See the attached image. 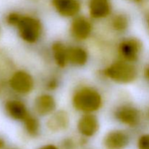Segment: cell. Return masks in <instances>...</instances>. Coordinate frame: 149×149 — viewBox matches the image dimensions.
<instances>
[{
	"instance_id": "14",
	"label": "cell",
	"mask_w": 149,
	"mask_h": 149,
	"mask_svg": "<svg viewBox=\"0 0 149 149\" xmlns=\"http://www.w3.org/2000/svg\"><path fill=\"white\" fill-rule=\"evenodd\" d=\"M6 109L9 115L16 120L24 121L29 115L25 105L19 100H10L7 102Z\"/></svg>"
},
{
	"instance_id": "3",
	"label": "cell",
	"mask_w": 149,
	"mask_h": 149,
	"mask_svg": "<svg viewBox=\"0 0 149 149\" xmlns=\"http://www.w3.org/2000/svg\"><path fill=\"white\" fill-rule=\"evenodd\" d=\"M22 39L29 43H34L39 39L42 26L40 20L31 16L20 15L16 26Z\"/></svg>"
},
{
	"instance_id": "13",
	"label": "cell",
	"mask_w": 149,
	"mask_h": 149,
	"mask_svg": "<svg viewBox=\"0 0 149 149\" xmlns=\"http://www.w3.org/2000/svg\"><path fill=\"white\" fill-rule=\"evenodd\" d=\"M90 15L94 18H103L111 13V4L109 0H90Z\"/></svg>"
},
{
	"instance_id": "16",
	"label": "cell",
	"mask_w": 149,
	"mask_h": 149,
	"mask_svg": "<svg viewBox=\"0 0 149 149\" xmlns=\"http://www.w3.org/2000/svg\"><path fill=\"white\" fill-rule=\"evenodd\" d=\"M52 52H53L54 58L56 63L60 67H65L68 62V55H67V49L61 42H55L52 47Z\"/></svg>"
},
{
	"instance_id": "8",
	"label": "cell",
	"mask_w": 149,
	"mask_h": 149,
	"mask_svg": "<svg viewBox=\"0 0 149 149\" xmlns=\"http://www.w3.org/2000/svg\"><path fill=\"white\" fill-rule=\"evenodd\" d=\"M52 4L57 12L63 17H74L81 9L79 0H52Z\"/></svg>"
},
{
	"instance_id": "7",
	"label": "cell",
	"mask_w": 149,
	"mask_h": 149,
	"mask_svg": "<svg viewBox=\"0 0 149 149\" xmlns=\"http://www.w3.org/2000/svg\"><path fill=\"white\" fill-rule=\"evenodd\" d=\"M115 116L122 124L130 127H135L141 120V113L138 109L128 106H121L116 109Z\"/></svg>"
},
{
	"instance_id": "2",
	"label": "cell",
	"mask_w": 149,
	"mask_h": 149,
	"mask_svg": "<svg viewBox=\"0 0 149 149\" xmlns=\"http://www.w3.org/2000/svg\"><path fill=\"white\" fill-rule=\"evenodd\" d=\"M104 74L113 81L119 83H130L138 76L137 68L127 61H117L109 65L104 71Z\"/></svg>"
},
{
	"instance_id": "19",
	"label": "cell",
	"mask_w": 149,
	"mask_h": 149,
	"mask_svg": "<svg viewBox=\"0 0 149 149\" xmlns=\"http://www.w3.org/2000/svg\"><path fill=\"white\" fill-rule=\"evenodd\" d=\"M138 149H149V134L142 135L138 141Z\"/></svg>"
},
{
	"instance_id": "25",
	"label": "cell",
	"mask_w": 149,
	"mask_h": 149,
	"mask_svg": "<svg viewBox=\"0 0 149 149\" xmlns=\"http://www.w3.org/2000/svg\"><path fill=\"white\" fill-rule=\"evenodd\" d=\"M147 22H148V27H149V15H148V18H147Z\"/></svg>"
},
{
	"instance_id": "9",
	"label": "cell",
	"mask_w": 149,
	"mask_h": 149,
	"mask_svg": "<svg viewBox=\"0 0 149 149\" xmlns=\"http://www.w3.org/2000/svg\"><path fill=\"white\" fill-rule=\"evenodd\" d=\"M91 31V23L84 16L77 17L73 20L71 24V33L75 39L84 40L90 34Z\"/></svg>"
},
{
	"instance_id": "10",
	"label": "cell",
	"mask_w": 149,
	"mask_h": 149,
	"mask_svg": "<svg viewBox=\"0 0 149 149\" xmlns=\"http://www.w3.org/2000/svg\"><path fill=\"white\" fill-rule=\"evenodd\" d=\"M99 129L97 117L93 114L84 115L78 122V130L80 133L86 137H92Z\"/></svg>"
},
{
	"instance_id": "21",
	"label": "cell",
	"mask_w": 149,
	"mask_h": 149,
	"mask_svg": "<svg viewBox=\"0 0 149 149\" xmlns=\"http://www.w3.org/2000/svg\"><path fill=\"white\" fill-rule=\"evenodd\" d=\"M58 87V81L55 79H52L49 80V81L47 84V87L49 90H54Z\"/></svg>"
},
{
	"instance_id": "20",
	"label": "cell",
	"mask_w": 149,
	"mask_h": 149,
	"mask_svg": "<svg viewBox=\"0 0 149 149\" xmlns=\"http://www.w3.org/2000/svg\"><path fill=\"white\" fill-rule=\"evenodd\" d=\"M20 15L16 13H12L7 17V21L10 24L13 25V26H16V24L18 22L19 19H20Z\"/></svg>"
},
{
	"instance_id": "1",
	"label": "cell",
	"mask_w": 149,
	"mask_h": 149,
	"mask_svg": "<svg viewBox=\"0 0 149 149\" xmlns=\"http://www.w3.org/2000/svg\"><path fill=\"white\" fill-rule=\"evenodd\" d=\"M102 104L100 93L91 87H83L76 92L73 97V105L77 110L91 113L98 110Z\"/></svg>"
},
{
	"instance_id": "22",
	"label": "cell",
	"mask_w": 149,
	"mask_h": 149,
	"mask_svg": "<svg viewBox=\"0 0 149 149\" xmlns=\"http://www.w3.org/2000/svg\"><path fill=\"white\" fill-rule=\"evenodd\" d=\"M40 149H58V148L53 145H47V146H43Z\"/></svg>"
},
{
	"instance_id": "26",
	"label": "cell",
	"mask_w": 149,
	"mask_h": 149,
	"mask_svg": "<svg viewBox=\"0 0 149 149\" xmlns=\"http://www.w3.org/2000/svg\"><path fill=\"white\" fill-rule=\"evenodd\" d=\"M132 1H138V2H139V1H141V0H132Z\"/></svg>"
},
{
	"instance_id": "6",
	"label": "cell",
	"mask_w": 149,
	"mask_h": 149,
	"mask_svg": "<svg viewBox=\"0 0 149 149\" xmlns=\"http://www.w3.org/2000/svg\"><path fill=\"white\" fill-rule=\"evenodd\" d=\"M129 135L122 130H113L109 132L103 140L106 149H125L129 143Z\"/></svg>"
},
{
	"instance_id": "23",
	"label": "cell",
	"mask_w": 149,
	"mask_h": 149,
	"mask_svg": "<svg viewBox=\"0 0 149 149\" xmlns=\"http://www.w3.org/2000/svg\"><path fill=\"white\" fill-rule=\"evenodd\" d=\"M146 76L147 78L149 79V68H147L146 71Z\"/></svg>"
},
{
	"instance_id": "4",
	"label": "cell",
	"mask_w": 149,
	"mask_h": 149,
	"mask_svg": "<svg viewBox=\"0 0 149 149\" xmlns=\"http://www.w3.org/2000/svg\"><path fill=\"white\" fill-rule=\"evenodd\" d=\"M142 49V44L138 39L131 38L122 42L119 45V50L124 61L132 63L138 60Z\"/></svg>"
},
{
	"instance_id": "24",
	"label": "cell",
	"mask_w": 149,
	"mask_h": 149,
	"mask_svg": "<svg viewBox=\"0 0 149 149\" xmlns=\"http://www.w3.org/2000/svg\"><path fill=\"white\" fill-rule=\"evenodd\" d=\"M3 146V141H0V148Z\"/></svg>"
},
{
	"instance_id": "11",
	"label": "cell",
	"mask_w": 149,
	"mask_h": 149,
	"mask_svg": "<svg viewBox=\"0 0 149 149\" xmlns=\"http://www.w3.org/2000/svg\"><path fill=\"white\" fill-rule=\"evenodd\" d=\"M69 125V117L64 111L53 113L47 122V126L52 132H60L66 129Z\"/></svg>"
},
{
	"instance_id": "5",
	"label": "cell",
	"mask_w": 149,
	"mask_h": 149,
	"mask_svg": "<svg viewBox=\"0 0 149 149\" xmlns=\"http://www.w3.org/2000/svg\"><path fill=\"white\" fill-rule=\"evenodd\" d=\"M33 78L26 71H17L10 79V86L13 90L22 94L30 93L33 90Z\"/></svg>"
},
{
	"instance_id": "17",
	"label": "cell",
	"mask_w": 149,
	"mask_h": 149,
	"mask_svg": "<svg viewBox=\"0 0 149 149\" xmlns=\"http://www.w3.org/2000/svg\"><path fill=\"white\" fill-rule=\"evenodd\" d=\"M24 124L26 131L29 135L31 136H36L39 134L40 125L36 118L29 115L24 120Z\"/></svg>"
},
{
	"instance_id": "12",
	"label": "cell",
	"mask_w": 149,
	"mask_h": 149,
	"mask_svg": "<svg viewBox=\"0 0 149 149\" xmlns=\"http://www.w3.org/2000/svg\"><path fill=\"white\" fill-rule=\"evenodd\" d=\"M55 101L49 95H42L35 100L34 109L36 113L45 116L52 113L55 109Z\"/></svg>"
},
{
	"instance_id": "18",
	"label": "cell",
	"mask_w": 149,
	"mask_h": 149,
	"mask_svg": "<svg viewBox=\"0 0 149 149\" xmlns=\"http://www.w3.org/2000/svg\"><path fill=\"white\" fill-rule=\"evenodd\" d=\"M112 26L118 31H123L128 26L127 17L123 15H117L112 20Z\"/></svg>"
},
{
	"instance_id": "15",
	"label": "cell",
	"mask_w": 149,
	"mask_h": 149,
	"mask_svg": "<svg viewBox=\"0 0 149 149\" xmlns=\"http://www.w3.org/2000/svg\"><path fill=\"white\" fill-rule=\"evenodd\" d=\"M68 62L76 65H83L87 61V53L85 49L79 47H70L67 49Z\"/></svg>"
}]
</instances>
